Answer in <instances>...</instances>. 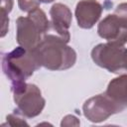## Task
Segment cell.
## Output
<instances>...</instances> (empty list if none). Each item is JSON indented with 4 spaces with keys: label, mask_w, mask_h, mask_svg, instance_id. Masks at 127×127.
Wrapping results in <instances>:
<instances>
[{
    "label": "cell",
    "mask_w": 127,
    "mask_h": 127,
    "mask_svg": "<svg viewBox=\"0 0 127 127\" xmlns=\"http://www.w3.org/2000/svg\"><path fill=\"white\" fill-rule=\"evenodd\" d=\"M126 107L127 104L119 102L103 92L85 100L82 105V111L87 120L93 123H100L111 115L122 112Z\"/></svg>",
    "instance_id": "cell-6"
},
{
    "label": "cell",
    "mask_w": 127,
    "mask_h": 127,
    "mask_svg": "<svg viewBox=\"0 0 127 127\" xmlns=\"http://www.w3.org/2000/svg\"><path fill=\"white\" fill-rule=\"evenodd\" d=\"M26 117H24L22 114H20L16 109L13 113L7 115L6 117V123L3 125H9V126H29V124L25 120Z\"/></svg>",
    "instance_id": "cell-11"
},
{
    "label": "cell",
    "mask_w": 127,
    "mask_h": 127,
    "mask_svg": "<svg viewBox=\"0 0 127 127\" xmlns=\"http://www.w3.org/2000/svg\"><path fill=\"white\" fill-rule=\"evenodd\" d=\"M18 1V7L23 12H31L37 8L40 7L41 2L39 0H17Z\"/></svg>",
    "instance_id": "cell-12"
},
{
    "label": "cell",
    "mask_w": 127,
    "mask_h": 127,
    "mask_svg": "<svg viewBox=\"0 0 127 127\" xmlns=\"http://www.w3.org/2000/svg\"><path fill=\"white\" fill-rule=\"evenodd\" d=\"M11 91L17 106L16 110L24 117L34 118L42 113L46 100L36 84L27 83L26 81L11 83Z\"/></svg>",
    "instance_id": "cell-4"
},
{
    "label": "cell",
    "mask_w": 127,
    "mask_h": 127,
    "mask_svg": "<svg viewBox=\"0 0 127 127\" xmlns=\"http://www.w3.org/2000/svg\"><path fill=\"white\" fill-rule=\"evenodd\" d=\"M97 34L107 42L124 46L127 44V20L115 13L109 14L99 22Z\"/></svg>",
    "instance_id": "cell-7"
},
{
    "label": "cell",
    "mask_w": 127,
    "mask_h": 127,
    "mask_svg": "<svg viewBox=\"0 0 127 127\" xmlns=\"http://www.w3.org/2000/svg\"><path fill=\"white\" fill-rule=\"evenodd\" d=\"M114 13L121 16L122 18H124L125 20H127V3H120L114 10Z\"/></svg>",
    "instance_id": "cell-14"
},
{
    "label": "cell",
    "mask_w": 127,
    "mask_h": 127,
    "mask_svg": "<svg viewBox=\"0 0 127 127\" xmlns=\"http://www.w3.org/2000/svg\"><path fill=\"white\" fill-rule=\"evenodd\" d=\"M80 122L74 115H66L63 118L61 126H79Z\"/></svg>",
    "instance_id": "cell-13"
},
{
    "label": "cell",
    "mask_w": 127,
    "mask_h": 127,
    "mask_svg": "<svg viewBox=\"0 0 127 127\" xmlns=\"http://www.w3.org/2000/svg\"><path fill=\"white\" fill-rule=\"evenodd\" d=\"M40 67L34 52L21 46L2 55V70L11 83L26 81Z\"/></svg>",
    "instance_id": "cell-3"
},
{
    "label": "cell",
    "mask_w": 127,
    "mask_h": 127,
    "mask_svg": "<svg viewBox=\"0 0 127 127\" xmlns=\"http://www.w3.org/2000/svg\"><path fill=\"white\" fill-rule=\"evenodd\" d=\"M93 63L112 73L127 71V48L111 42L96 45L91 50Z\"/></svg>",
    "instance_id": "cell-5"
},
{
    "label": "cell",
    "mask_w": 127,
    "mask_h": 127,
    "mask_svg": "<svg viewBox=\"0 0 127 127\" xmlns=\"http://www.w3.org/2000/svg\"><path fill=\"white\" fill-rule=\"evenodd\" d=\"M51 21L46 13L37 8L28 13L26 17H19L16 20V40L19 46L33 51L49 33Z\"/></svg>",
    "instance_id": "cell-2"
},
{
    "label": "cell",
    "mask_w": 127,
    "mask_h": 127,
    "mask_svg": "<svg viewBox=\"0 0 127 127\" xmlns=\"http://www.w3.org/2000/svg\"><path fill=\"white\" fill-rule=\"evenodd\" d=\"M51 27L49 33L56 34L66 43L70 41L69 27L71 25L72 14L70 9L63 3H55L50 9Z\"/></svg>",
    "instance_id": "cell-8"
},
{
    "label": "cell",
    "mask_w": 127,
    "mask_h": 127,
    "mask_svg": "<svg viewBox=\"0 0 127 127\" xmlns=\"http://www.w3.org/2000/svg\"><path fill=\"white\" fill-rule=\"evenodd\" d=\"M67 44L60 36L47 33L33 52L41 66L50 70H65L76 62V53Z\"/></svg>",
    "instance_id": "cell-1"
},
{
    "label": "cell",
    "mask_w": 127,
    "mask_h": 127,
    "mask_svg": "<svg viewBox=\"0 0 127 127\" xmlns=\"http://www.w3.org/2000/svg\"><path fill=\"white\" fill-rule=\"evenodd\" d=\"M41 3H46V4H48V3H52V2H54L55 0H39Z\"/></svg>",
    "instance_id": "cell-15"
},
{
    "label": "cell",
    "mask_w": 127,
    "mask_h": 127,
    "mask_svg": "<svg viewBox=\"0 0 127 127\" xmlns=\"http://www.w3.org/2000/svg\"><path fill=\"white\" fill-rule=\"evenodd\" d=\"M103 7L97 0H80L74 12L77 26L81 29H91L100 19Z\"/></svg>",
    "instance_id": "cell-9"
},
{
    "label": "cell",
    "mask_w": 127,
    "mask_h": 127,
    "mask_svg": "<svg viewBox=\"0 0 127 127\" xmlns=\"http://www.w3.org/2000/svg\"><path fill=\"white\" fill-rule=\"evenodd\" d=\"M104 92L111 98L127 104V74H121L111 79Z\"/></svg>",
    "instance_id": "cell-10"
}]
</instances>
